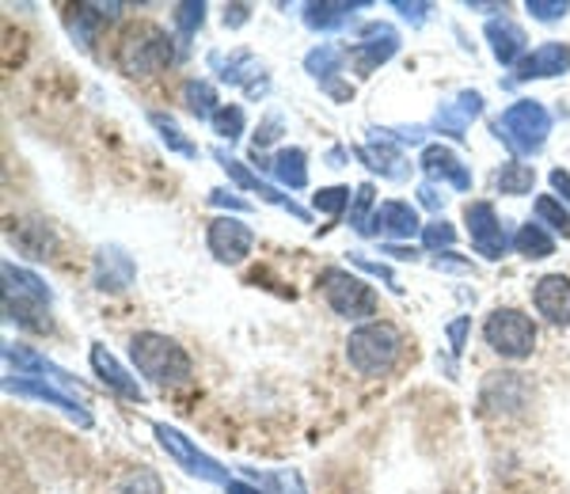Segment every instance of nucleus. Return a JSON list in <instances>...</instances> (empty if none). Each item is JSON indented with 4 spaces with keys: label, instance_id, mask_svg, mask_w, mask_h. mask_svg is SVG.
<instances>
[{
    "label": "nucleus",
    "instance_id": "f257e3e1",
    "mask_svg": "<svg viewBox=\"0 0 570 494\" xmlns=\"http://www.w3.org/2000/svg\"><path fill=\"white\" fill-rule=\"evenodd\" d=\"M130 358L137 365L145 381L160 384V388H179V384L190 381V358L187 350L168 335H156V332H141L134 335L130 343Z\"/></svg>",
    "mask_w": 570,
    "mask_h": 494
},
{
    "label": "nucleus",
    "instance_id": "f03ea898",
    "mask_svg": "<svg viewBox=\"0 0 570 494\" xmlns=\"http://www.w3.org/2000/svg\"><path fill=\"white\" fill-rule=\"evenodd\" d=\"M494 134H499V141H505V149L518 152V157H537L551 134V115L537 99H518L513 107H505Z\"/></svg>",
    "mask_w": 570,
    "mask_h": 494
},
{
    "label": "nucleus",
    "instance_id": "7ed1b4c3",
    "mask_svg": "<svg viewBox=\"0 0 570 494\" xmlns=\"http://www.w3.org/2000/svg\"><path fill=\"white\" fill-rule=\"evenodd\" d=\"M171 61H176V46L153 23L130 27L118 42V66L126 77H153V72L168 69Z\"/></svg>",
    "mask_w": 570,
    "mask_h": 494
},
{
    "label": "nucleus",
    "instance_id": "20e7f679",
    "mask_svg": "<svg viewBox=\"0 0 570 494\" xmlns=\"http://www.w3.org/2000/svg\"><path fill=\"white\" fill-rule=\"evenodd\" d=\"M400 350H403V338L392 324H365L346 338V358H351L354 369L365 373V377L389 373L395 358H400Z\"/></svg>",
    "mask_w": 570,
    "mask_h": 494
},
{
    "label": "nucleus",
    "instance_id": "39448f33",
    "mask_svg": "<svg viewBox=\"0 0 570 494\" xmlns=\"http://www.w3.org/2000/svg\"><path fill=\"white\" fill-rule=\"evenodd\" d=\"M483 338L494 354H502V358H510V362H521V358H529L532 346H537V324H532L525 313H518V308H494L483 324Z\"/></svg>",
    "mask_w": 570,
    "mask_h": 494
},
{
    "label": "nucleus",
    "instance_id": "423d86ee",
    "mask_svg": "<svg viewBox=\"0 0 570 494\" xmlns=\"http://www.w3.org/2000/svg\"><path fill=\"white\" fill-rule=\"evenodd\" d=\"M320 293L327 297V305L346 319H365L376 313V297L362 278H354L351 270L327 267L320 274Z\"/></svg>",
    "mask_w": 570,
    "mask_h": 494
},
{
    "label": "nucleus",
    "instance_id": "0eeeda50",
    "mask_svg": "<svg viewBox=\"0 0 570 494\" xmlns=\"http://www.w3.org/2000/svg\"><path fill=\"white\" fill-rule=\"evenodd\" d=\"M153 434H156V442H160V449L168 453L176 464H183V468H187L190 475H202V480H209V483H233V480H228V472L220 468L217 461H209V456L202 453L195 442H187V437H183L176 426L156 423Z\"/></svg>",
    "mask_w": 570,
    "mask_h": 494
},
{
    "label": "nucleus",
    "instance_id": "6e6552de",
    "mask_svg": "<svg viewBox=\"0 0 570 494\" xmlns=\"http://www.w3.org/2000/svg\"><path fill=\"white\" fill-rule=\"evenodd\" d=\"M464 221H468V236H472L475 251H480L483 259H502L505 247H510V236H505L494 206L491 202H472L464 214Z\"/></svg>",
    "mask_w": 570,
    "mask_h": 494
},
{
    "label": "nucleus",
    "instance_id": "1a4fd4ad",
    "mask_svg": "<svg viewBox=\"0 0 570 494\" xmlns=\"http://www.w3.org/2000/svg\"><path fill=\"white\" fill-rule=\"evenodd\" d=\"M209 251L217 255V263H228V267H236V263H244L247 255H252V228L244 221H236V217H217V221H209Z\"/></svg>",
    "mask_w": 570,
    "mask_h": 494
},
{
    "label": "nucleus",
    "instance_id": "9d476101",
    "mask_svg": "<svg viewBox=\"0 0 570 494\" xmlns=\"http://www.w3.org/2000/svg\"><path fill=\"white\" fill-rule=\"evenodd\" d=\"M419 214L415 206L407 202H381L373 209L370 225H365V233L373 236H384V240H411V236L419 233Z\"/></svg>",
    "mask_w": 570,
    "mask_h": 494
},
{
    "label": "nucleus",
    "instance_id": "9b49d317",
    "mask_svg": "<svg viewBox=\"0 0 570 494\" xmlns=\"http://www.w3.org/2000/svg\"><path fill=\"white\" fill-rule=\"evenodd\" d=\"M532 305H537V313L544 316L548 324L567 327L570 324V278H563V274L540 278L537 289H532Z\"/></svg>",
    "mask_w": 570,
    "mask_h": 494
},
{
    "label": "nucleus",
    "instance_id": "f8f14e48",
    "mask_svg": "<svg viewBox=\"0 0 570 494\" xmlns=\"http://www.w3.org/2000/svg\"><path fill=\"white\" fill-rule=\"evenodd\" d=\"M483 115V96L480 91H461L453 103H441V111L434 115V130L445 134V137H461L468 134V126Z\"/></svg>",
    "mask_w": 570,
    "mask_h": 494
},
{
    "label": "nucleus",
    "instance_id": "ddd939ff",
    "mask_svg": "<svg viewBox=\"0 0 570 494\" xmlns=\"http://www.w3.org/2000/svg\"><path fill=\"white\" fill-rule=\"evenodd\" d=\"M395 50H400V34L389 23H370L362 31V42H357V69L370 72L376 66H384Z\"/></svg>",
    "mask_w": 570,
    "mask_h": 494
},
{
    "label": "nucleus",
    "instance_id": "4468645a",
    "mask_svg": "<svg viewBox=\"0 0 570 494\" xmlns=\"http://www.w3.org/2000/svg\"><path fill=\"white\" fill-rule=\"evenodd\" d=\"M567 69H570V46L567 42H544V46H537V50L521 58L518 77L521 80H532V77H563Z\"/></svg>",
    "mask_w": 570,
    "mask_h": 494
},
{
    "label": "nucleus",
    "instance_id": "2eb2a0df",
    "mask_svg": "<svg viewBox=\"0 0 570 494\" xmlns=\"http://www.w3.org/2000/svg\"><path fill=\"white\" fill-rule=\"evenodd\" d=\"M134 259L122 251V247H104V251L96 255V289L104 293H118L126 289L134 281Z\"/></svg>",
    "mask_w": 570,
    "mask_h": 494
},
{
    "label": "nucleus",
    "instance_id": "dca6fc26",
    "mask_svg": "<svg viewBox=\"0 0 570 494\" xmlns=\"http://www.w3.org/2000/svg\"><path fill=\"white\" fill-rule=\"evenodd\" d=\"M487 42H491V53L502 61V66H521L529 39L513 20H491L487 23Z\"/></svg>",
    "mask_w": 570,
    "mask_h": 494
},
{
    "label": "nucleus",
    "instance_id": "f3484780",
    "mask_svg": "<svg viewBox=\"0 0 570 494\" xmlns=\"http://www.w3.org/2000/svg\"><path fill=\"white\" fill-rule=\"evenodd\" d=\"M422 168H426V176H434V179H445V182H453L456 190H468L472 187V171L464 168L461 157H456L453 149H445V145H430L426 152H422Z\"/></svg>",
    "mask_w": 570,
    "mask_h": 494
},
{
    "label": "nucleus",
    "instance_id": "a211bd4d",
    "mask_svg": "<svg viewBox=\"0 0 570 494\" xmlns=\"http://www.w3.org/2000/svg\"><path fill=\"white\" fill-rule=\"evenodd\" d=\"M8 388L16 392V396H31V399H46V404H53V407H61L69 418H77L80 426H88L91 423V415L85 407L77 404V399H69L66 392H58L53 384H46L39 377H27V381H8Z\"/></svg>",
    "mask_w": 570,
    "mask_h": 494
},
{
    "label": "nucleus",
    "instance_id": "6ab92c4d",
    "mask_svg": "<svg viewBox=\"0 0 570 494\" xmlns=\"http://www.w3.org/2000/svg\"><path fill=\"white\" fill-rule=\"evenodd\" d=\"M4 300H20V305H46V308H50V289L42 286L39 274L4 263Z\"/></svg>",
    "mask_w": 570,
    "mask_h": 494
},
{
    "label": "nucleus",
    "instance_id": "aec40b11",
    "mask_svg": "<svg viewBox=\"0 0 570 494\" xmlns=\"http://www.w3.org/2000/svg\"><path fill=\"white\" fill-rule=\"evenodd\" d=\"M91 369H96V377L107 384V388H115L118 396L126 399H141V384L126 377V369L115 362V354L107 350V346H91Z\"/></svg>",
    "mask_w": 570,
    "mask_h": 494
},
{
    "label": "nucleus",
    "instance_id": "412c9836",
    "mask_svg": "<svg viewBox=\"0 0 570 494\" xmlns=\"http://www.w3.org/2000/svg\"><path fill=\"white\" fill-rule=\"evenodd\" d=\"M357 157L370 164L373 171H381L384 179H407V160L395 152L392 141H381V145H362Z\"/></svg>",
    "mask_w": 570,
    "mask_h": 494
},
{
    "label": "nucleus",
    "instance_id": "4be33fe9",
    "mask_svg": "<svg viewBox=\"0 0 570 494\" xmlns=\"http://www.w3.org/2000/svg\"><path fill=\"white\" fill-rule=\"evenodd\" d=\"M305 149H282L278 157H274V176L278 182H285L289 190H301L308 187V164H305Z\"/></svg>",
    "mask_w": 570,
    "mask_h": 494
},
{
    "label": "nucleus",
    "instance_id": "5701e85b",
    "mask_svg": "<svg viewBox=\"0 0 570 494\" xmlns=\"http://www.w3.org/2000/svg\"><path fill=\"white\" fill-rule=\"evenodd\" d=\"M183 103H187L190 115L206 118V122H214V115L220 111L217 91H214V85H206V80H187V85H183Z\"/></svg>",
    "mask_w": 570,
    "mask_h": 494
},
{
    "label": "nucleus",
    "instance_id": "b1692460",
    "mask_svg": "<svg viewBox=\"0 0 570 494\" xmlns=\"http://www.w3.org/2000/svg\"><path fill=\"white\" fill-rule=\"evenodd\" d=\"M357 4H335V0H324V4H308L305 8V23L312 31H335V27H343L351 20Z\"/></svg>",
    "mask_w": 570,
    "mask_h": 494
},
{
    "label": "nucleus",
    "instance_id": "393cba45",
    "mask_svg": "<svg viewBox=\"0 0 570 494\" xmlns=\"http://www.w3.org/2000/svg\"><path fill=\"white\" fill-rule=\"evenodd\" d=\"M343 61H346V53L338 50V46L320 42L316 50H312L308 58H305V69H308L316 80H324V85H331V77H335V72H343Z\"/></svg>",
    "mask_w": 570,
    "mask_h": 494
},
{
    "label": "nucleus",
    "instance_id": "a878e982",
    "mask_svg": "<svg viewBox=\"0 0 570 494\" xmlns=\"http://www.w3.org/2000/svg\"><path fill=\"white\" fill-rule=\"evenodd\" d=\"M513 247H518L525 259H548L551 251H556V240L544 233V225H521L518 236H513Z\"/></svg>",
    "mask_w": 570,
    "mask_h": 494
},
{
    "label": "nucleus",
    "instance_id": "bb28decb",
    "mask_svg": "<svg viewBox=\"0 0 570 494\" xmlns=\"http://www.w3.org/2000/svg\"><path fill=\"white\" fill-rule=\"evenodd\" d=\"M499 190L502 195H529L532 190V182H537V171L529 168V164H502V171H499Z\"/></svg>",
    "mask_w": 570,
    "mask_h": 494
},
{
    "label": "nucleus",
    "instance_id": "cd10ccee",
    "mask_svg": "<svg viewBox=\"0 0 570 494\" xmlns=\"http://www.w3.org/2000/svg\"><path fill=\"white\" fill-rule=\"evenodd\" d=\"M118 494H164V483L153 468H134V472L122 475Z\"/></svg>",
    "mask_w": 570,
    "mask_h": 494
},
{
    "label": "nucleus",
    "instance_id": "c85d7f7f",
    "mask_svg": "<svg viewBox=\"0 0 570 494\" xmlns=\"http://www.w3.org/2000/svg\"><path fill=\"white\" fill-rule=\"evenodd\" d=\"M149 122L156 126V130H160V137H164V145H168V149H176V152H183V157H198V149L195 145L187 141V137L179 134V126L171 122L168 115H160V111H153L149 115Z\"/></svg>",
    "mask_w": 570,
    "mask_h": 494
},
{
    "label": "nucleus",
    "instance_id": "c756f323",
    "mask_svg": "<svg viewBox=\"0 0 570 494\" xmlns=\"http://www.w3.org/2000/svg\"><path fill=\"white\" fill-rule=\"evenodd\" d=\"M8 362H16L20 369L46 373V377H53V381H61V384H72V377H66V373H61L58 365H50V362L39 358V354H31V350H20V346H8Z\"/></svg>",
    "mask_w": 570,
    "mask_h": 494
},
{
    "label": "nucleus",
    "instance_id": "7c9ffc66",
    "mask_svg": "<svg viewBox=\"0 0 570 494\" xmlns=\"http://www.w3.org/2000/svg\"><path fill=\"white\" fill-rule=\"evenodd\" d=\"M537 217H540V221H544V225L559 228V233H563V236H570V214H567V206H559L551 195L537 198Z\"/></svg>",
    "mask_w": 570,
    "mask_h": 494
},
{
    "label": "nucleus",
    "instance_id": "2f4dec72",
    "mask_svg": "<svg viewBox=\"0 0 570 494\" xmlns=\"http://www.w3.org/2000/svg\"><path fill=\"white\" fill-rule=\"evenodd\" d=\"M214 130L220 137H228V141H236V137L244 134V111L236 103H225L220 111L214 115Z\"/></svg>",
    "mask_w": 570,
    "mask_h": 494
},
{
    "label": "nucleus",
    "instance_id": "473e14b6",
    "mask_svg": "<svg viewBox=\"0 0 570 494\" xmlns=\"http://www.w3.org/2000/svg\"><path fill=\"white\" fill-rule=\"evenodd\" d=\"M346 202H351V190H346V187H327V190H320V195H316V209H320V214H331V217L343 214Z\"/></svg>",
    "mask_w": 570,
    "mask_h": 494
},
{
    "label": "nucleus",
    "instance_id": "72a5a7b5",
    "mask_svg": "<svg viewBox=\"0 0 570 494\" xmlns=\"http://www.w3.org/2000/svg\"><path fill=\"white\" fill-rule=\"evenodd\" d=\"M422 240H426V247H453L456 228L449 221H430V225H422Z\"/></svg>",
    "mask_w": 570,
    "mask_h": 494
},
{
    "label": "nucleus",
    "instance_id": "f704fd0d",
    "mask_svg": "<svg viewBox=\"0 0 570 494\" xmlns=\"http://www.w3.org/2000/svg\"><path fill=\"white\" fill-rule=\"evenodd\" d=\"M370 206H373V187L365 182V187H357L354 195V214H351V225L357 228V233H365V225H370Z\"/></svg>",
    "mask_w": 570,
    "mask_h": 494
},
{
    "label": "nucleus",
    "instance_id": "c9c22d12",
    "mask_svg": "<svg viewBox=\"0 0 570 494\" xmlns=\"http://www.w3.org/2000/svg\"><path fill=\"white\" fill-rule=\"evenodd\" d=\"M529 12L537 16V20L551 23V20H563V16L570 12V4L567 0H529Z\"/></svg>",
    "mask_w": 570,
    "mask_h": 494
},
{
    "label": "nucleus",
    "instance_id": "e433bc0d",
    "mask_svg": "<svg viewBox=\"0 0 570 494\" xmlns=\"http://www.w3.org/2000/svg\"><path fill=\"white\" fill-rule=\"evenodd\" d=\"M202 20H206V4H179L176 8V23H179V31L183 34H195Z\"/></svg>",
    "mask_w": 570,
    "mask_h": 494
},
{
    "label": "nucleus",
    "instance_id": "4c0bfd02",
    "mask_svg": "<svg viewBox=\"0 0 570 494\" xmlns=\"http://www.w3.org/2000/svg\"><path fill=\"white\" fill-rule=\"evenodd\" d=\"M266 483L278 494H305V483H301L297 472H274V475H266Z\"/></svg>",
    "mask_w": 570,
    "mask_h": 494
},
{
    "label": "nucleus",
    "instance_id": "58836bf2",
    "mask_svg": "<svg viewBox=\"0 0 570 494\" xmlns=\"http://www.w3.org/2000/svg\"><path fill=\"white\" fill-rule=\"evenodd\" d=\"M278 130H282V118H278V115H271V118H266V122L259 126V134H255V152H259L263 145H271L274 137H278Z\"/></svg>",
    "mask_w": 570,
    "mask_h": 494
},
{
    "label": "nucleus",
    "instance_id": "ea45409f",
    "mask_svg": "<svg viewBox=\"0 0 570 494\" xmlns=\"http://www.w3.org/2000/svg\"><path fill=\"white\" fill-rule=\"evenodd\" d=\"M395 12H403V20H415V23H422L426 20V12H430V4H407V0H395Z\"/></svg>",
    "mask_w": 570,
    "mask_h": 494
},
{
    "label": "nucleus",
    "instance_id": "a19ab883",
    "mask_svg": "<svg viewBox=\"0 0 570 494\" xmlns=\"http://www.w3.org/2000/svg\"><path fill=\"white\" fill-rule=\"evenodd\" d=\"M419 202H422V206H430V209H441V202H445V195H441L434 182H422V187H419Z\"/></svg>",
    "mask_w": 570,
    "mask_h": 494
},
{
    "label": "nucleus",
    "instance_id": "79ce46f5",
    "mask_svg": "<svg viewBox=\"0 0 570 494\" xmlns=\"http://www.w3.org/2000/svg\"><path fill=\"white\" fill-rule=\"evenodd\" d=\"M354 263H357V267H365V270H370V274H376V278H384V281H389V286H392V289H400V286H395V274H392L389 267H381V263H370V259H362V255H354Z\"/></svg>",
    "mask_w": 570,
    "mask_h": 494
},
{
    "label": "nucleus",
    "instance_id": "37998d69",
    "mask_svg": "<svg viewBox=\"0 0 570 494\" xmlns=\"http://www.w3.org/2000/svg\"><path fill=\"white\" fill-rule=\"evenodd\" d=\"M209 202H214V206H233V209H247L244 198H233L228 190H214V195H209Z\"/></svg>",
    "mask_w": 570,
    "mask_h": 494
},
{
    "label": "nucleus",
    "instance_id": "c03bdc74",
    "mask_svg": "<svg viewBox=\"0 0 570 494\" xmlns=\"http://www.w3.org/2000/svg\"><path fill=\"white\" fill-rule=\"evenodd\" d=\"M551 187H556L559 195H563L567 202H570V176H567L563 168H556V171H551Z\"/></svg>",
    "mask_w": 570,
    "mask_h": 494
},
{
    "label": "nucleus",
    "instance_id": "a18cd8bd",
    "mask_svg": "<svg viewBox=\"0 0 570 494\" xmlns=\"http://www.w3.org/2000/svg\"><path fill=\"white\" fill-rule=\"evenodd\" d=\"M464 332H468V319H456V324L449 327V338H453V350H461V346H464Z\"/></svg>",
    "mask_w": 570,
    "mask_h": 494
},
{
    "label": "nucleus",
    "instance_id": "49530a36",
    "mask_svg": "<svg viewBox=\"0 0 570 494\" xmlns=\"http://www.w3.org/2000/svg\"><path fill=\"white\" fill-rule=\"evenodd\" d=\"M247 20V4H233V8H228V12H225V23H244Z\"/></svg>",
    "mask_w": 570,
    "mask_h": 494
},
{
    "label": "nucleus",
    "instance_id": "de8ad7c7",
    "mask_svg": "<svg viewBox=\"0 0 570 494\" xmlns=\"http://www.w3.org/2000/svg\"><path fill=\"white\" fill-rule=\"evenodd\" d=\"M384 251H389V255H395V259H415V247H400V244H389V247H384Z\"/></svg>",
    "mask_w": 570,
    "mask_h": 494
},
{
    "label": "nucleus",
    "instance_id": "09e8293b",
    "mask_svg": "<svg viewBox=\"0 0 570 494\" xmlns=\"http://www.w3.org/2000/svg\"><path fill=\"white\" fill-rule=\"evenodd\" d=\"M225 494H263L259 487H247V483H225Z\"/></svg>",
    "mask_w": 570,
    "mask_h": 494
}]
</instances>
